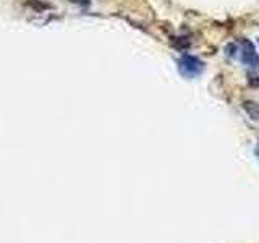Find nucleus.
<instances>
[{
  "label": "nucleus",
  "instance_id": "obj_2",
  "mask_svg": "<svg viewBox=\"0 0 259 243\" xmlns=\"http://www.w3.org/2000/svg\"><path fill=\"white\" fill-rule=\"evenodd\" d=\"M241 62L248 65V67H257L259 65V57L254 51V46L251 44V40L241 39V51H240Z\"/></svg>",
  "mask_w": 259,
  "mask_h": 243
},
{
  "label": "nucleus",
  "instance_id": "obj_3",
  "mask_svg": "<svg viewBox=\"0 0 259 243\" xmlns=\"http://www.w3.org/2000/svg\"><path fill=\"white\" fill-rule=\"evenodd\" d=\"M256 156L259 157V144H257V148H256Z\"/></svg>",
  "mask_w": 259,
  "mask_h": 243
},
{
  "label": "nucleus",
  "instance_id": "obj_1",
  "mask_svg": "<svg viewBox=\"0 0 259 243\" xmlns=\"http://www.w3.org/2000/svg\"><path fill=\"white\" fill-rule=\"evenodd\" d=\"M178 71H180V75L185 76L186 79L196 78L204 71V63H202L198 57L186 54L178 60Z\"/></svg>",
  "mask_w": 259,
  "mask_h": 243
}]
</instances>
